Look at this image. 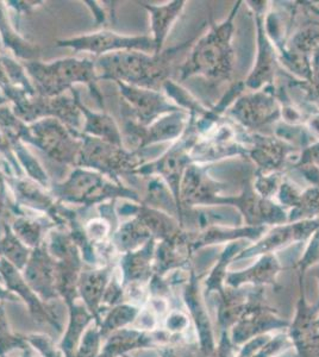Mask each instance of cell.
Returning a JSON list of instances; mask_svg holds the SVG:
<instances>
[{
  "instance_id": "6da1fadb",
  "label": "cell",
  "mask_w": 319,
  "mask_h": 357,
  "mask_svg": "<svg viewBox=\"0 0 319 357\" xmlns=\"http://www.w3.org/2000/svg\"><path fill=\"white\" fill-rule=\"evenodd\" d=\"M197 37H192L188 41L162 50L160 54L117 52L103 55L96 59L98 79L121 82L141 89L160 91L170 80L175 60L179 55L186 53Z\"/></svg>"
},
{
  "instance_id": "7a4b0ae2",
  "label": "cell",
  "mask_w": 319,
  "mask_h": 357,
  "mask_svg": "<svg viewBox=\"0 0 319 357\" xmlns=\"http://www.w3.org/2000/svg\"><path fill=\"white\" fill-rule=\"evenodd\" d=\"M241 4L242 1H237L228 18L221 23L212 22L207 33L197 37L179 68L181 80L202 77L214 84L231 82L235 65L234 21Z\"/></svg>"
},
{
  "instance_id": "3957f363",
  "label": "cell",
  "mask_w": 319,
  "mask_h": 357,
  "mask_svg": "<svg viewBox=\"0 0 319 357\" xmlns=\"http://www.w3.org/2000/svg\"><path fill=\"white\" fill-rule=\"evenodd\" d=\"M23 66L40 97L64 96V92L74 89L75 84H86L98 106L104 107V97L98 87L96 60L67 57L49 63L29 61Z\"/></svg>"
},
{
  "instance_id": "277c9868",
  "label": "cell",
  "mask_w": 319,
  "mask_h": 357,
  "mask_svg": "<svg viewBox=\"0 0 319 357\" xmlns=\"http://www.w3.org/2000/svg\"><path fill=\"white\" fill-rule=\"evenodd\" d=\"M49 192L61 204L80 205V211L110 200L124 199L142 204L140 193L123 183H116L97 172L75 167L62 183H53Z\"/></svg>"
},
{
  "instance_id": "5b68a950",
  "label": "cell",
  "mask_w": 319,
  "mask_h": 357,
  "mask_svg": "<svg viewBox=\"0 0 319 357\" xmlns=\"http://www.w3.org/2000/svg\"><path fill=\"white\" fill-rule=\"evenodd\" d=\"M81 141L75 167L97 172L113 183H121L123 176H133V172L147 163L146 149L130 151L124 146H116L82 132Z\"/></svg>"
},
{
  "instance_id": "8992f818",
  "label": "cell",
  "mask_w": 319,
  "mask_h": 357,
  "mask_svg": "<svg viewBox=\"0 0 319 357\" xmlns=\"http://www.w3.org/2000/svg\"><path fill=\"white\" fill-rule=\"evenodd\" d=\"M72 97L59 96L48 98L29 96L27 93H17L8 102L13 104V114L25 124L43 119L57 118L72 130H82V114L79 104L81 102L79 89H71Z\"/></svg>"
},
{
  "instance_id": "52a82bcc",
  "label": "cell",
  "mask_w": 319,
  "mask_h": 357,
  "mask_svg": "<svg viewBox=\"0 0 319 357\" xmlns=\"http://www.w3.org/2000/svg\"><path fill=\"white\" fill-rule=\"evenodd\" d=\"M24 143L36 146L54 161L74 168L82 146L80 131L69 129L57 118H43L29 124Z\"/></svg>"
},
{
  "instance_id": "ba28073f",
  "label": "cell",
  "mask_w": 319,
  "mask_h": 357,
  "mask_svg": "<svg viewBox=\"0 0 319 357\" xmlns=\"http://www.w3.org/2000/svg\"><path fill=\"white\" fill-rule=\"evenodd\" d=\"M198 142V135L193 128L187 123L186 130L184 131L181 137L177 139L172 146L167 149L165 154H162L158 160L147 162L138 167L133 172V176H158L161 178L167 186L170 187L177 200L179 208L182 213L181 204H180V183L182 176L190 165L193 163L191 158V151Z\"/></svg>"
},
{
  "instance_id": "9c48e42d",
  "label": "cell",
  "mask_w": 319,
  "mask_h": 357,
  "mask_svg": "<svg viewBox=\"0 0 319 357\" xmlns=\"http://www.w3.org/2000/svg\"><path fill=\"white\" fill-rule=\"evenodd\" d=\"M225 117L249 132L275 124L281 117L276 87L269 86L253 93L241 94L226 110Z\"/></svg>"
},
{
  "instance_id": "30bf717a",
  "label": "cell",
  "mask_w": 319,
  "mask_h": 357,
  "mask_svg": "<svg viewBox=\"0 0 319 357\" xmlns=\"http://www.w3.org/2000/svg\"><path fill=\"white\" fill-rule=\"evenodd\" d=\"M121 93V116L138 126H149L166 114L185 111L160 91L141 89L116 82Z\"/></svg>"
},
{
  "instance_id": "8fae6325",
  "label": "cell",
  "mask_w": 319,
  "mask_h": 357,
  "mask_svg": "<svg viewBox=\"0 0 319 357\" xmlns=\"http://www.w3.org/2000/svg\"><path fill=\"white\" fill-rule=\"evenodd\" d=\"M188 118V112L178 111L162 116L149 126H138L130 119L121 118L123 144L126 143V148H133V151H144L158 143L175 142L186 130Z\"/></svg>"
},
{
  "instance_id": "7c38bea8",
  "label": "cell",
  "mask_w": 319,
  "mask_h": 357,
  "mask_svg": "<svg viewBox=\"0 0 319 357\" xmlns=\"http://www.w3.org/2000/svg\"><path fill=\"white\" fill-rule=\"evenodd\" d=\"M57 47L73 49L74 52H87L96 59L106 54L117 52H142L155 54V45L151 36H124L109 30L87 33L82 36L57 40Z\"/></svg>"
},
{
  "instance_id": "4fadbf2b",
  "label": "cell",
  "mask_w": 319,
  "mask_h": 357,
  "mask_svg": "<svg viewBox=\"0 0 319 357\" xmlns=\"http://www.w3.org/2000/svg\"><path fill=\"white\" fill-rule=\"evenodd\" d=\"M216 205H229L239 210L246 227H268L288 223V215L274 199H265L258 195L251 180L243 183L239 195H222Z\"/></svg>"
},
{
  "instance_id": "5bb4252c",
  "label": "cell",
  "mask_w": 319,
  "mask_h": 357,
  "mask_svg": "<svg viewBox=\"0 0 319 357\" xmlns=\"http://www.w3.org/2000/svg\"><path fill=\"white\" fill-rule=\"evenodd\" d=\"M248 6L254 13L256 31H258V56L255 61L254 68L244 82L246 89L251 91L275 86L276 68L279 65L276 49L272 43L265 29V16L267 13V1H248Z\"/></svg>"
},
{
  "instance_id": "9a60e30c",
  "label": "cell",
  "mask_w": 319,
  "mask_h": 357,
  "mask_svg": "<svg viewBox=\"0 0 319 357\" xmlns=\"http://www.w3.org/2000/svg\"><path fill=\"white\" fill-rule=\"evenodd\" d=\"M244 143L246 146V158H251L256 165L255 174L268 175L285 172L290 155L297 148L288 144L276 136H265L258 131H246Z\"/></svg>"
},
{
  "instance_id": "2e32d148",
  "label": "cell",
  "mask_w": 319,
  "mask_h": 357,
  "mask_svg": "<svg viewBox=\"0 0 319 357\" xmlns=\"http://www.w3.org/2000/svg\"><path fill=\"white\" fill-rule=\"evenodd\" d=\"M226 183H219L212 178L207 166L192 163L188 166L180 183V204L182 207V224L184 208L198 206H214L222 197Z\"/></svg>"
},
{
  "instance_id": "e0dca14e",
  "label": "cell",
  "mask_w": 319,
  "mask_h": 357,
  "mask_svg": "<svg viewBox=\"0 0 319 357\" xmlns=\"http://www.w3.org/2000/svg\"><path fill=\"white\" fill-rule=\"evenodd\" d=\"M319 229V217L313 220H300L295 223L275 225L267 232L263 238L251 247H246L236 256V260L248 259L253 256L273 254V252L287 247L295 242H303L310 238Z\"/></svg>"
},
{
  "instance_id": "ac0fdd59",
  "label": "cell",
  "mask_w": 319,
  "mask_h": 357,
  "mask_svg": "<svg viewBox=\"0 0 319 357\" xmlns=\"http://www.w3.org/2000/svg\"><path fill=\"white\" fill-rule=\"evenodd\" d=\"M275 198L285 210L291 208V211L287 212L288 223L319 217V187L311 186L302 191L290 178H283Z\"/></svg>"
},
{
  "instance_id": "d6986e66",
  "label": "cell",
  "mask_w": 319,
  "mask_h": 357,
  "mask_svg": "<svg viewBox=\"0 0 319 357\" xmlns=\"http://www.w3.org/2000/svg\"><path fill=\"white\" fill-rule=\"evenodd\" d=\"M150 17L151 38L155 45V54L161 53L167 37L173 28L174 23L178 21L186 1L175 0L165 5L142 4Z\"/></svg>"
},
{
  "instance_id": "ffe728a7",
  "label": "cell",
  "mask_w": 319,
  "mask_h": 357,
  "mask_svg": "<svg viewBox=\"0 0 319 357\" xmlns=\"http://www.w3.org/2000/svg\"><path fill=\"white\" fill-rule=\"evenodd\" d=\"M79 107L84 117V124L81 130L82 134L98 138L105 142L112 143L116 146H124L117 123L110 114L89 110L85 104H82V102L79 104Z\"/></svg>"
},
{
  "instance_id": "44dd1931",
  "label": "cell",
  "mask_w": 319,
  "mask_h": 357,
  "mask_svg": "<svg viewBox=\"0 0 319 357\" xmlns=\"http://www.w3.org/2000/svg\"><path fill=\"white\" fill-rule=\"evenodd\" d=\"M0 37L5 48L13 52L15 56L25 62L36 61L40 56V48L27 41L8 20L5 1H0Z\"/></svg>"
},
{
  "instance_id": "7402d4cb",
  "label": "cell",
  "mask_w": 319,
  "mask_h": 357,
  "mask_svg": "<svg viewBox=\"0 0 319 357\" xmlns=\"http://www.w3.org/2000/svg\"><path fill=\"white\" fill-rule=\"evenodd\" d=\"M280 49H287L312 62L319 50V22L309 21L300 25L291 37H287L286 43L276 49V52Z\"/></svg>"
},
{
  "instance_id": "603a6c76",
  "label": "cell",
  "mask_w": 319,
  "mask_h": 357,
  "mask_svg": "<svg viewBox=\"0 0 319 357\" xmlns=\"http://www.w3.org/2000/svg\"><path fill=\"white\" fill-rule=\"evenodd\" d=\"M146 195L142 198V204L153 207L166 213H173L179 217V224H182V213L179 208L173 193L167 183L158 176H147Z\"/></svg>"
},
{
  "instance_id": "cb8c5ba5",
  "label": "cell",
  "mask_w": 319,
  "mask_h": 357,
  "mask_svg": "<svg viewBox=\"0 0 319 357\" xmlns=\"http://www.w3.org/2000/svg\"><path fill=\"white\" fill-rule=\"evenodd\" d=\"M281 269L278 259L273 254L262 255L258 264L253 267L236 274L228 276V282L234 286L244 284V282H254V284H268L275 279Z\"/></svg>"
},
{
  "instance_id": "d4e9b609",
  "label": "cell",
  "mask_w": 319,
  "mask_h": 357,
  "mask_svg": "<svg viewBox=\"0 0 319 357\" xmlns=\"http://www.w3.org/2000/svg\"><path fill=\"white\" fill-rule=\"evenodd\" d=\"M150 238L154 237L149 229L136 215H133V220L121 224L114 236L116 244L121 250H131L140 244H146Z\"/></svg>"
},
{
  "instance_id": "484cf974",
  "label": "cell",
  "mask_w": 319,
  "mask_h": 357,
  "mask_svg": "<svg viewBox=\"0 0 319 357\" xmlns=\"http://www.w3.org/2000/svg\"><path fill=\"white\" fill-rule=\"evenodd\" d=\"M4 227V237L0 238V252H4L10 260H13L18 266H23L28 257V250L20 243L17 236L13 235L8 224H3Z\"/></svg>"
},
{
  "instance_id": "4316f807",
  "label": "cell",
  "mask_w": 319,
  "mask_h": 357,
  "mask_svg": "<svg viewBox=\"0 0 319 357\" xmlns=\"http://www.w3.org/2000/svg\"><path fill=\"white\" fill-rule=\"evenodd\" d=\"M283 178H285V172L268 175L254 174L253 186L256 193L265 199H273L275 195H278Z\"/></svg>"
},
{
  "instance_id": "83f0119b",
  "label": "cell",
  "mask_w": 319,
  "mask_h": 357,
  "mask_svg": "<svg viewBox=\"0 0 319 357\" xmlns=\"http://www.w3.org/2000/svg\"><path fill=\"white\" fill-rule=\"evenodd\" d=\"M6 175L16 176L13 167L10 166L4 158H0V217L4 215L5 212H8V210L10 211V208L15 204L6 181Z\"/></svg>"
},
{
  "instance_id": "f1b7e54d",
  "label": "cell",
  "mask_w": 319,
  "mask_h": 357,
  "mask_svg": "<svg viewBox=\"0 0 319 357\" xmlns=\"http://www.w3.org/2000/svg\"><path fill=\"white\" fill-rule=\"evenodd\" d=\"M300 166L312 167L319 173V139L304 148L297 162L292 165V167Z\"/></svg>"
},
{
  "instance_id": "f546056e",
  "label": "cell",
  "mask_w": 319,
  "mask_h": 357,
  "mask_svg": "<svg viewBox=\"0 0 319 357\" xmlns=\"http://www.w3.org/2000/svg\"><path fill=\"white\" fill-rule=\"evenodd\" d=\"M87 6L92 10V13L94 15L96 18V24H101V23H105L107 17L112 18L114 16V8H116V4L114 1H110V5L105 6V8H101L99 5H97L96 1H85Z\"/></svg>"
},
{
  "instance_id": "4dcf8cb0",
  "label": "cell",
  "mask_w": 319,
  "mask_h": 357,
  "mask_svg": "<svg viewBox=\"0 0 319 357\" xmlns=\"http://www.w3.org/2000/svg\"><path fill=\"white\" fill-rule=\"evenodd\" d=\"M6 6L15 8L18 16H23L27 13H33L35 8H38L43 3L40 1H5Z\"/></svg>"
},
{
  "instance_id": "1f68e13d",
  "label": "cell",
  "mask_w": 319,
  "mask_h": 357,
  "mask_svg": "<svg viewBox=\"0 0 319 357\" xmlns=\"http://www.w3.org/2000/svg\"><path fill=\"white\" fill-rule=\"evenodd\" d=\"M8 100L4 96H0V106L8 105Z\"/></svg>"
}]
</instances>
